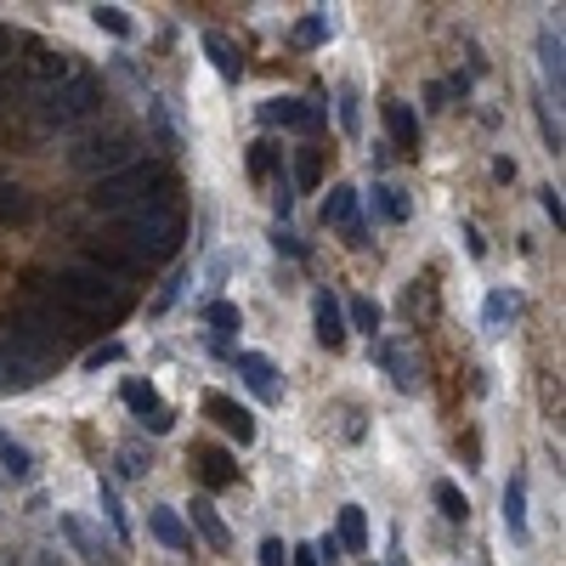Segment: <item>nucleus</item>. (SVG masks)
I'll list each match as a JSON object with an SVG mask.
<instances>
[{
  "instance_id": "9",
  "label": "nucleus",
  "mask_w": 566,
  "mask_h": 566,
  "mask_svg": "<svg viewBox=\"0 0 566 566\" xmlns=\"http://www.w3.org/2000/svg\"><path fill=\"white\" fill-rule=\"evenodd\" d=\"M119 396H125V408H130V414L142 419V430H153V437H164V430L176 425V414H171V408L159 403V391H153V380H125V391H119Z\"/></svg>"
},
{
  "instance_id": "24",
  "label": "nucleus",
  "mask_w": 566,
  "mask_h": 566,
  "mask_svg": "<svg viewBox=\"0 0 566 566\" xmlns=\"http://www.w3.org/2000/svg\"><path fill=\"white\" fill-rule=\"evenodd\" d=\"M205 57L216 62V74H221V80H232V85L244 80V57H239V46H232L227 35H205Z\"/></svg>"
},
{
  "instance_id": "39",
  "label": "nucleus",
  "mask_w": 566,
  "mask_h": 566,
  "mask_svg": "<svg viewBox=\"0 0 566 566\" xmlns=\"http://www.w3.org/2000/svg\"><path fill=\"white\" fill-rule=\"evenodd\" d=\"M294 176H301V187H317V153H312V148L294 159Z\"/></svg>"
},
{
  "instance_id": "2",
  "label": "nucleus",
  "mask_w": 566,
  "mask_h": 566,
  "mask_svg": "<svg viewBox=\"0 0 566 566\" xmlns=\"http://www.w3.org/2000/svg\"><path fill=\"white\" fill-rule=\"evenodd\" d=\"M125 301V289L103 273V266H62L51 278V307L74 312V317H103Z\"/></svg>"
},
{
  "instance_id": "35",
  "label": "nucleus",
  "mask_w": 566,
  "mask_h": 566,
  "mask_svg": "<svg viewBox=\"0 0 566 566\" xmlns=\"http://www.w3.org/2000/svg\"><path fill=\"white\" fill-rule=\"evenodd\" d=\"M0 221H28V198L18 187H0Z\"/></svg>"
},
{
  "instance_id": "29",
  "label": "nucleus",
  "mask_w": 566,
  "mask_h": 566,
  "mask_svg": "<svg viewBox=\"0 0 566 566\" xmlns=\"http://www.w3.org/2000/svg\"><path fill=\"white\" fill-rule=\"evenodd\" d=\"M91 23L103 28V35H114V41H130V35H137V23H130L125 7H91Z\"/></svg>"
},
{
  "instance_id": "25",
  "label": "nucleus",
  "mask_w": 566,
  "mask_h": 566,
  "mask_svg": "<svg viewBox=\"0 0 566 566\" xmlns=\"http://www.w3.org/2000/svg\"><path fill=\"white\" fill-rule=\"evenodd\" d=\"M335 119H340L346 137H362V91H357L351 80L335 85Z\"/></svg>"
},
{
  "instance_id": "37",
  "label": "nucleus",
  "mask_w": 566,
  "mask_h": 566,
  "mask_svg": "<svg viewBox=\"0 0 566 566\" xmlns=\"http://www.w3.org/2000/svg\"><path fill=\"white\" fill-rule=\"evenodd\" d=\"M273 250H278V255H307V244L294 239V227H284V221L273 227Z\"/></svg>"
},
{
  "instance_id": "13",
  "label": "nucleus",
  "mask_w": 566,
  "mask_h": 566,
  "mask_svg": "<svg viewBox=\"0 0 566 566\" xmlns=\"http://www.w3.org/2000/svg\"><path fill=\"white\" fill-rule=\"evenodd\" d=\"M312 335H317V346H328V351L346 346V312H340V301H335L328 289L312 301Z\"/></svg>"
},
{
  "instance_id": "30",
  "label": "nucleus",
  "mask_w": 566,
  "mask_h": 566,
  "mask_svg": "<svg viewBox=\"0 0 566 566\" xmlns=\"http://www.w3.org/2000/svg\"><path fill=\"white\" fill-rule=\"evenodd\" d=\"M539 69H544V80L561 91V35H555L550 23L539 28Z\"/></svg>"
},
{
  "instance_id": "36",
  "label": "nucleus",
  "mask_w": 566,
  "mask_h": 566,
  "mask_svg": "<svg viewBox=\"0 0 566 566\" xmlns=\"http://www.w3.org/2000/svg\"><path fill=\"white\" fill-rule=\"evenodd\" d=\"M125 357V346L119 340H108V346H96V351H85V374H103L108 362H119Z\"/></svg>"
},
{
  "instance_id": "4",
  "label": "nucleus",
  "mask_w": 566,
  "mask_h": 566,
  "mask_svg": "<svg viewBox=\"0 0 566 566\" xmlns=\"http://www.w3.org/2000/svg\"><path fill=\"white\" fill-rule=\"evenodd\" d=\"M164 182H171V176H164L159 164H125V171L96 182L91 205L96 210H142V205H153V198H159Z\"/></svg>"
},
{
  "instance_id": "44",
  "label": "nucleus",
  "mask_w": 566,
  "mask_h": 566,
  "mask_svg": "<svg viewBox=\"0 0 566 566\" xmlns=\"http://www.w3.org/2000/svg\"><path fill=\"white\" fill-rule=\"evenodd\" d=\"M35 566H62V555H57V550H41V555H35Z\"/></svg>"
},
{
  "instance_id": "1",
  "label": "nucleus",
  "mask_w": 566,
  "mask_h": 566,
  "mask_svg": "<svg viewBox=\"0 0 566 566\" xmlns=\"http://www.w3.org/2000/svg\"><path fill=\"white\" fill-rule=\"evenodd\" d=\"M119 232H125V255H137V261H171L182 250L187 221H182V210L171 205V198H153V205L130 210L119 221Z\"/></svg>"
},
{
  "instance_id": "6",
  "label": "nucleus",
  "mask_w": 566,
  "mask_h": 566,
  "mask_svg": "<svg viewBox=\"0 0 566 566\" xmlns=\"http://www.w3.org/2000/svg\"><path fill=\"white\" fill-rule=\"evenodd\" d=\"M261 125L317 137V130L328 125V108H323V103H307V96H266V103H261Z\"/></svg>"
},
{
  "instance_id": "17",
  "label": "nucleus",
  "mask_w": 566,
  "mask_h": 566,
  "mask_svg": "<svg viewBox=\"0 0 566 566\" xmlns=\"http://www.w3.org/2000/svg\"><path fill=\"white\" fill-rule=\"evenodd\" d=\"M205 323H210V346H216V351H232V335L244 328V312L232 307V301H210V307H205Z\"/></svg>"
},
{
  "instance_id": "5",
  "label": "nucleus",
  "mask_w": 566,
  "mask_h": 566,
  "mask_svg": "<svg viewBox=\"0 0 566 566\" xmlns=\"http://www.w3.org/2000/svg\"><path fill=\"white\" fill-rule=\"evenodd\" d=\"M125 164H137V148H130V137H119V130H103V137H85L69 148V171L96 176V182L125 171Z\"/></svg>"
},
{
  "instance_id": "16",
  "label": "nucleus",
  "mask_w": 566,
  "mask_h": 566,
  "mask_svg": "<svg viewBox=\"0 0 566 566\" xmlns=\"http://www.w3.org/2000/svg\"><path fill=\"white\" fill-rule=\"evenodd\" d=\"M148 532H153V539H159L164 550H187V544H193L187 521H182L171 505H153V510H148Z\"/></svg>"
},
{
  "instance_id": "7",
  "label": "nucleus",
  "mask_w": 566,
  "mask_h": 566,
  "mask_svg": "<svg viewBox=\"0 0 566 566\" xmlns=\"http://www.w3.org/2000/svg\"><path fill=\"white\" fill-rule=\"evenodd\" d=\"M57 527H62V539H69V550H74L85 566H125L119 544H108V539H103V532H96L85 516H57Z\"/></svg>"
},
{
  "instance_id": "32",
  "label": "nucleus",
  "mask_w": 566,
  "mask_h": 566,
  "mask_svg": "<svg viewBox=\"0 0 566 566\" xmlns=\"http://www.w3.org/2000/svg\"><path fill=\"white\" fill-rule=\"evenodd\" d=\"M96 505H103V516H108V527L125 539V505H119V493H114V482H96Z\"/></svg>"
},
{
  "instance_id": "33",
  "label": "nucleus",
  "mask_w": 566,
  "mask_h": 566,
  "mask_svg": "<svg viewBox=\"0 0 566 566\" xmlns=\"http://www.w3.org/2000/svg\"><path fill=\"white\" fill-rule=\"evenodd\" d=\"M182 284H187V273H171V278H164V289L153 294V307H148V312H153V317H164V312H171V307L182 301Z\"/></svg>"
},
{
  "instance_id": "45",
  "label": "nucleus",
  "mask_w": 566,
  "mask_h": 566,
  "mask_svg": "<svg viewBox=\"0 0 566 566\" xmlns=\"http://www.w3.org/2000/svg\"><path fill=\"white\" fill-rule=\"evenodd\" d=\"M0 51H7V35H0Z\"/></svg>"
},
{
  "instance_id": "12",
  "label": "nucleus",
  "mask_w": 566,
  "mask_h": 566,
  "mask_svg": "<svg viewBox=\"0 0 566 566\" xmlns=\"http://www.w3.org/2000/svg\"><path fill=\"white\" fill-rule=\"evenodd\" d=\"M193 471H198L205 487H232L239 482V459H232L227 448H216V442H198L193 448Z\"/></svg>"
},
{
  "instance_id": "34",
  "label": "nucleus",
  "mask_w": 566,
  "mask_h": 566,
  "mask_svg": "<svg viewBox=\"0 0 566 566\" xmlns=\"http://www.w3.org/2000/svg\"><path fill=\"white\" fill-rule=\"evenodd\" d=\"M153 471V453L142 448H119V476H148Z\"/></svg>"
},
{
  "instance_id": "18",
  "label": "nucleus",
  "mask_w": 566,
  "mask_h": 566,
  "mask_svg": "<svg viewBox=\"0 0 566 566\" xmlns=\"http://www.w3.org/2000/svg\"><path fill=\"white\" fill-rule=\"evenodd\" d=\"M369 210H374L380 221H391V227H403V221L414 216V205H408V193L396 187V182H374V193H369Z\"/></svg>"
},
{
  "instance_id": "31",
  "label": "nucleus",
  "mask_w": 566,
  "mask_h": 566,
  "mask_svg": "<svg viewBox=\"0 0 566 566\" xmlns=\"http://www.w3.org/2000/svg\"><path fill=\"white\" fill-rule=\"evenodd\" d=\"M328 41V18L323 12H307L301 23H294V46H323Z\"/></svg>"
},
{
  "instance_id": "26",
  "label": "nucleus",
  "mask_w": 566,
  "mask_h": 566,
  "mask_svg": "<svg viewBox=\"0 0 566 566\" xmlns=\"http://www.w3.org/2000/svg\"><path fill=\"white\" fill-rule=\"evenodd\" d=\"M521 312V294L516 289H505V284H498V289H487V307H482V323L493 328V335H498V328H505L510 317Z\"/></svg>"
},
{
  "instance_id": "42",
  "label": "nucleus",
  "mask_w": 566,
  "mask_h": 566,
  "mask_svg": "<svg viewBox=\"0 0 566 566\" xmlns=\"http://www.w3.org/2000/svg\"><path fill=\"white\" fill-rule=\"evenodd\" d=\"M289 566H323V561H317V544H294V550H289Z\"/></svg>"
},
{
  "instance_id": "40",
  "label": "nucleus",
  "mask_w": 566,
  "mask_h": 566,
  "mask_svg": "<svg viewBox=\"0 0 566 566\" xmlns=\"http://www.w3.org/2000/svg\"><path fill=\"white\" fill-rule=\"evenodd\" d=\"M340 232H346V244H351V250H369V221H362V216H357L351 227H340Z\"/></svg>"
},
{
  "instance_id": "19",
  "label": "nucleus",
  "mask_w": 566,
  "mask_h": 566,
  "mask_svg": "<svg viewBox=\"0 0 566 566\" xmlns=\"http://www.w3.org/2000/svg\"><path fill=\"white\" fill-rule=\"evenodd\" d=\"M357 205H362V193L351 182H335L323 193V227H351L357 221Z\"/></svg>"
},
{
  "instance_id": "11",
  "label": "nucleus",
  "mask_w": 566,
  "mask_h": 566,
  "mask_svg": "<svg viewBox=\"0 0 566 566\" xmlns=\"http://www.w3.org/2000/svg\"><path fill=\"white\" fill-rule=\"evenodd\" d=\"M374 362L391 374V385H396V391H419V369H414L408 346L396 340V335H380V340H374Z\"/></svg>"
},
{
  "instance_id": "10",
  "label": "nucleus",
  "mask_w": 566,
  "mask_h": 566,
  "mask_svg": "<svg viewBox=\"0 0 566 566\" xmlns=\"http://www.w3.org/2000/svg\"><path fill=\"white\" fill-rule=\"evenodd\" d=\"M205 414H210V419H216L239 448H250V442H255V414H250L244 403H232L227 391H205Z\"/></svg>"
},
{
  "instance_id": "20",
  "label": "nucleus",
  "mask_w": 566,
  "mask_h": 566,
  "mask_svg": "<svg viewBox=\"0 0 566 566\" xmlns=\"http://www.w3.org/2000/svg\"><path fill=\"white\" fill-rule=\"evenodd\" d=\"M335 544H340V550H351V555H369V516H362V505H340Z\"/></svg>"
},
{
  "instance_id": "15",
  "label": "nucleus",
  "mask_w": 566,
  "mask_h": 566,
  "mask_svg": "<svg viewBox=\"0 0 566 566\" xmlns=\"http://www.w3.org/2000/svg\"><path fill=\"white\" fill-rule=\"evenodd\" d=\"M187 516H193V527H198V539H205L210 550H232V532H227V521L216 516V505H210V498H193V505H187Z\"/></svg>"
},
{
  "instance_id": "23",
  "label": "nucleus",
  "mask_w": 566,
  "mask_h": 566,
  "mask_svg": "<svg viewBox=\"0 0 566 566\" xmlns=\"http://www.w3.org/2000/svg\"><path fill=\"white\" fill-rule=\"evenodd\" d=\"M244 164H250L255 182H278V176H284V148H278L273 137H261V142H250V159H244Z\"/></svg>"
},
{
  "instance_id": "38",
  "label": "nucleus",
  "mask_w": 566,
  "mask_h": 566,
  "mask_svg": "<svg viewBox=\"0 0 566 566\" xmlns=\"http://www.w3.org/2000/svg\"><path fill=\"white\" fill-rule=\"evenodd\" d=\"M261 566H289V544L284 539H266L261 544Z\"/></svg>"
},
{
  "instance_id": "43",
  "label": "nucleus",
  "mask_w": 566,
  "mask_h": 566,
  "mask_svg": "<svg viewBox=\"0 0 566 566\" xmlns=\"http://www.w3.org/2000/svg\"><path fill=\"white\" fill-rule=\"evenodd\" d=\"M464 250H471V255H476V261H482V255H487V244H482V232H476V227H464Z\"/></svg>"
},
{
  "instance_id": "28",
  "label": "nucleus",
  "mask_w": 566,
  "mask_h": 566,
  "mask_svg": "<svg viewBox=\"0 0 566 566\" xmlns=\"http://www.w3.org/2000/svg\"><path fill=\"white\" fill-rule=\"evenodd\" d=\"M430 498H437V510H442L453 527H464V521H471V498H464L453 482H437V487H430Z\"/></svg>"
},
{
  "instance_id": "14",
  "label": "nucleus",
  "mask_w": 566,
  "mask_h": 566,
  "mask_svg": "<svg viewBox=\"0 0 566 566\" xmlns=\"http://www.w3.org/2000/svg\"><path fill=\"white\" fill-rule=\"evenodd\" d=\"M385 130H391V148L396 153H419V114L408 103H396V96H385Z\"/></svg>"
},
{
  "instance_id": "22",
  "label": "nucleus",
  "mask_w": 566,
  "mask_h": 566,
  "mask_svg": "<svg viewBox=\"0 0 566 566\" xmlns=\"http://www.w3.org/2000/svg\"><path fill=\"white\" fill-rule=\"evenodd\" d=\"M346 312V323L357 328V335H369V340H380V323H385V307L374 301V294H357V301L351 307H340ZM351 328H346V335H351Z\"/></svg>"
},
{
  "instance_id": "21",
  "label": "nucleus",
  "mask_w": 566,
  "mask_h": 566,
  "mask_svg": "<svg viewBox=\"0 0 566 566\" xmlns=\"http://www.w3.org/2000/svg\"><path fill=\"white\" fill-rule=\"evenodd\" d=\"M498 505H505V510H498V516H505V532H510L516 544H527V482H521V476H510V482H505V498H498Z\"/></svg>"
},
{
  "instance_id": "41",
  "label": "nucleus",
  "mask_w": 566,
  "mask_h": 566,
  "mask_svg": "<svg viewBox=\"0 0 566 566\" xmlns=\"http://www.w3.org/2000/svg\"><path fill=\"white\" fill-rule=\"evenodd\" d=\"M539 205H544V216L561 227V193H555V187H539Z\"/></svg>"
},
{
  "instance_id": "8",
  "label": "nucleus",
  "mask_w": 566,
  "mask_h": 566,
  "mask_svg": "<svg viewBox=\"0 0 566 566\" xmlns=\"http://www.w3.org/2000/svg\"><path fill=\"white\" fill-rule=\"evenodd\" d=\"M232 369L244 374V385L261 396V403H284V380H278V362L266 351H232Z\"/></svg>"
},
{
  "instance_id": "3",
  "label": "nucleus",
  "mask_w": 566,
  "mask_h": 566,
  "mask_svg": "<svg viewBox=\"0 0 566 566\" xmlns=\"http://www.w3.org/2000/svg\"><path fill=\"white\" fill-rule=\"evenodd\" d=\"M103 114V85L91 74H69L62 85L41 91V130H74Z\"/></svg>"
},
{
  "instance_id": "27",
  "label": "nucleus",
  "mask_w": 566,
  "mask_h": 566,
  "mask_svg": "<svg viewBox=\"0 0 566 566\" xmlns=\"http://www.w3.org/2000/svg\"><path fill=\"white\" fill-rule=\"evenodd\" d=\"M0 471H7L12 482H28V476H35V453H28L23 442H12L7 430H0Z\"/></svg>"
}]
</instances>
